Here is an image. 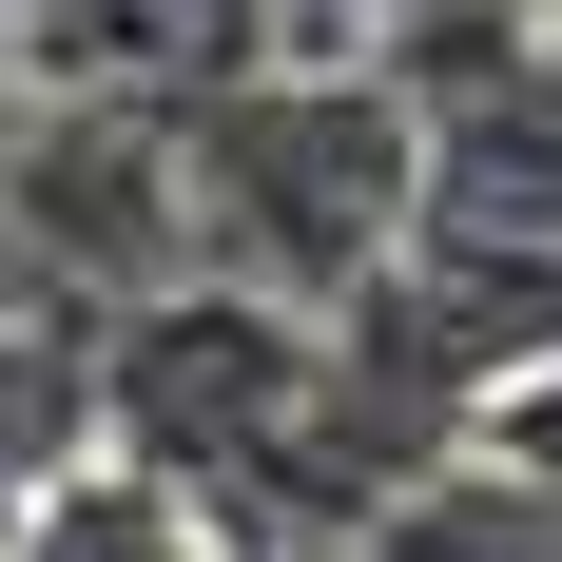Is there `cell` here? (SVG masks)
Masks as SVG:
<instances>
[{"mask_svg": "<svg viewBox=\"0 0 562 562\" xmlns=\"http://www.w3.org/2000/svg\"><path fill=\"white\" fill-rule=\"evenodd\" d=\"M407 194H427V136L369 58H214L175 98V214H194L214 291H272L330 330L407 252Z\"/></svg>", "mask_w": 562, "mask_h": 562, "instance_id": "1", "label": "cell"}, {"mask_svg": "<svg viewBox=\"0 0 562 562\" xmlns=\"http://www.w3.org/2000/svg\"><path fill=\"white\" fill-rule=\"evenodd\" d=\"M465 447H505L524 485H543V505H562V369H524V389L485 407V427H465Z\"/></svg>", "mask_w": 562, "mask_h": 562, "instance_id": "3", "label": "cell"}, {"mask_svg": "<svg viewBox=\"0 0 562 562\" xmlns=\"http://www.w3.org/2000/svg\"><path fill=\"white\" fill-rule=\"evenodd\" d=\"M311 562H562V505L505 447H447L427 485H389V505L349 524V543H311Z\"/></svg>", "mask_w": 562, "mask_h": 562, "instance_id": "2", "label": "cell"}]
</instances>
